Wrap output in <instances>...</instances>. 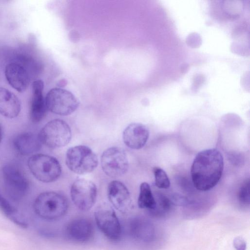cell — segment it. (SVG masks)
Wrapping results in <instances>:
<instances>
[{
	"instance_id": "7",
	"label": "cell",
	"mask_w": 250,
	"mask_h": 250,
	"mask_svg": "<svg viewBox=\"0 0 250 250\" xmlns=\"http://www.w3.org/2000/svg\"><path fill=\"white\" fill-rule=\"evenodd\" d=\"M45 101L47 109L61 116L70 115L79 105V101L71 92L61 88L50 89Z\"/></svg>"
},
{
	"instance_id": "20",
	"label": "cell",
	"mask_w": 250,
	"mask_h": 250,
	"mask_svg": "<svg viewBox=\"0 0 250 250\" xmlns=\"http://www.w3.org/2000/svg\"><path fill=\"white\" fill-rule=\"evenodd\" d=\"M138 205L141 208L148 209H153L156 207V202L150 186L146 182H143L140 185Z\"/></svg>"
},
{
	"instance_id": "24",
	"label": "cell",
	"mask_w": 250,
	"mask_h": 250,
	"mask_svg": "<svg viewBox=\"0 0 250 250\" xmlns=\"http://www.w3.org/2000/svg\"><path fill=\"white\" fill-rule=\"evenodd\" d=\"M2 131L1 127L0 125V142L2 140Z\"/></svg>"
},
{
	"instance_id": "1",
	"label": "cell",
	"mask_w": 250,
	"mask_h": 250,
	"mask_svg": "<svg viewBox=\"0 0 250 250\" xmlns=\"http://www.w3.org/2000/svg\"><path fill=\"white\" fill-rule=\"evenodd\" d=\"M224 168V159L216 148L198 152L192 162L190 173L193 184L198 190L208 191L219 182Z\"/></svg>"
},
{
	"instance_id": "21",
	"label": "cell",
	"mask_w": 250,
	"mask_h": 250,
	"mask_svg": "<svg viewBox=\"0 0 250 250\" xmlns=\"http://www.w3.org/2000/svg\"><path fill=\"white\" fill-rule=\"evenodd\" d=\"M155 186L161 189H167L170 187V180L165 171L161 167H155L153 168Z\"/></svg>"
},
{
	"instance_id": "13",
	"label": "cell",
	"mask_w": 250,
	"mask_h": 250,
	"mask_svg": "<svg viewBox=\"0 0 250 250\" xmlns=\"http://www.w3.org/2000/svg\"><path fill=\"white\" fill-rule=\"evenodd\" d=\"M65 233L67 238L73 242H87L91 239L93 234V225L86 218H76L67 224Z\"/></svg>"
},
{
	"instance_id": "18",
	"label": "cell",
	"mask_w": 250,
	"mask_h": 250,
	"mask_svg": "<svg viewBox=\"0 0 250 250\" xmlns=\"http://www.w3.org/2000/svg\"><path fill=\"white\" fill-rule=\"evenodd\" d=\"M129 228L131 236L135 239L145 241L150 237V225L142 218L137 217L131 219Z\"/></svg>"
},
{
	"instance_id": "4",
	"label": "cell",
	"mask_w": 250,
	"mask_h": 250,
	"mask_svg": "<svg viewBox=\"0 0 250 250\" xmlns=\"http://www.w3.org/2000/svg\"><path fill=\"white\" fill-rule=\"evenodd\" d=\"M27 165L32 175L39 181L51 183L61 175L62 167L55 157L44 154H36L28 160Z\"/></svg>"
},
{
	"instance_id": "11",
	"label": "cell",
	"mask_w": 250,
	"mask_h": 250,
	"mask_svg": "<svg viewBox=\"0 0 250 250\" xmlns=\"http://www.w3.org/2000/svg\"><path fill=\"white\" fill-rule=\"evenodd\" d=\"M107 197L112 205L122 213L127 212L131 206L130 193L126 187L118 180L111 181L107 189Z\"/></svg>"
},
{
	"instance_id": "8",
	"label": "cell",
	"mask_w": 250,
	"mask_h": 250,
	"mask_svg": "<svg viewBox=\"0 0 250 250\" xmlns=\"http://www.w3.org/2000/svg\"><path fill=\"white\" fill-rule=\"evenodd\" d=\"M103 171L107 176L116 178L126 173L129 161L125 151L121 147L113 146L105 150L101 157Z\"/></svg>"
},
{
	"instance_id": "2",
	"label": "cell",
	"mask_w": 250,
	"mask_h": 250,
	"mask_svg": "<svg viewBox=\"0 0 250 250\" xmlns=\"http://www.w3.org/2000/svg\"><path fill=\"white\" fill-rule=\"evenodd\" d=\"M33 208L41 218L54 221L63 217L67 212L68 203L62 195L54 191L41 193L35 199Z\"/></svg>"
},
{
	"instance_id": "15",
	"label": "cell",
	"mask_w": 250,
	"mask_h": 250,
	"mask_svg": "<svg viewBox=\"0 0 250 250\" xmlns=\"http://www.w3.org/2000/svg\"><path fill=\"white\" fill-rule=\"evenodd\" d=\"M43 82L41 80L34 81L32 84V97L30 116L33 123H38L44 117L47 109L43 97Z\"/></svg>"
},
{
	"instance_id": "5",
	"label": "cell",
	"mask_w": 250,
	"mask_h": 250,
	"mask_svg": "<svg viewBox=\"0 0 250 250\" xmlns=\"http://www.w3.org/2000/svg\"><path fill=\"white\" fill-rule=\"evenodd\" d=\"M42 144L51 148L66 146L72 137L71 128L63 120L56 119L48 122L38 134Z\"/></svg>"
},
{
	"instance_id": "12",
	"label": "cell",
	"mask_w": 250,
	"mask_h": 250,
	"mask_svg": "<svg viewBox=\"0 0 250 250\" xmlns=\"http://www.w3.org/2000/svg\"><path fill=\"white\" fill-rule=\"evenodd\" d=\"M4 74L9 84L18 92H23L28 87L29 74L22 64L16 62L7 64Z\"/></svg>"
},
{
	"instance_id": "14",
	"label": "cell",
	"mask_w": 250,
	"mask_h": 250,
	"mask_svg": "<svg viewBox=\"0 0 250 250\" xmlns=\"http://www.w3.org/2000/svg\"><path fill=\"white\" fill-rule=\"evenodd\" d=\"M149 136L147 127L141 123H133L128 125L123 132L124 144L133 149H140L146 143Z\"/></svg>"
},
{
	"instance_id": "6",
	"label": "cell",
	"mask_w": 250,
	"mask_h": 250,
	"mask_svg": "<svg viewBox=\"0 0 250 250\" xmlns=\"http://www.w3.org/2000/svg\"><path fill=\"white\" fill-rule=\"evenodd\" d=\"M4 188L6 194L11 200L19 201L27 194L28 181L23 171L13 164L4 166L2 170Z\"/></svg>"
},
{
	"instance_id": "3",
	"label": "cell",
	"mask_w": 250,
	"mask_h": 250,
	"mask_svg": "<svg viewBox=\"0 0 250 250\" xmlns=\"http://www.w3.org/2000/svg\"><path fill=\"white\" fill-rule=\"evenodd\" d=\"M98 158L89 147L79 145L68 148L66 152L65 163L73 172L80 175L92 172L98 165Z\"/></svg>"
},
{
	"instance_id": "19",
	"label": "cell",
	"mask_w": 250,
	"mask_h": 250,
	"mask_svg": "<svg viewBox=\"0 0 250 250\" xmlns=\"http://www.w3.org/2000/svg\"><path fill=\"white\" fill-rule=\"evenodd\" d=\"M0 209L4 214L12 222L25 228L27 224L25 220L19 214L14 206L0 192Z\"/></svg>"
},
{
	"instance_id": "16",
	"label": "cell",
	"mask_w": 250,
	"mask_h": 250,
	"mask_svg": "<svg viewBox=\"0 0 250 250\" xmlns=\"http://www.w3.org/2000/svg\"><path fill=\"white\" fill-rule=\"evenodd\" d=\"M42 143L37 135L33 133L26 132L17 135L13 140L16 150L21 154L29 155L39 151L42 146Z\"/></svg>"
},
{
	"instance_id": "17",
	"label": "cell",
	"mask_w": 250,
	"mask_h": 250,
	"mask_svg": "<svg viewBox=\"0 0 250 250\" xmlns=\"http://www.w3.org/2000/svg\"><path fill=\"white\" fill-rule=\"evenodd\" d=\"M21 104L18 97L8 89L0 87V114L14 118L20 113Z\"/></svg>"
},
{
	"instance_id": "22",
	"label": "cell",
	"mask_w": 250,
	"mask_h": 250,
	"mask_svg": "<svg viewBox=\"0 0 250 250\" xmlns=\"http://www.w3.org/2000/svg\"><path fill=\"white\" fill-rule=\"evenodd\" d=\"M238 199L243 204H249L250 203V180H246L240 188L238 193Z\"/></svg>"
},
{
	"instance_id": "10",
	"label": "cell",
	"mask_w": 250,
	"mask_h": 250,
	"mask_svg": "<svg viewBox=\"0 0 250 250\" xmlns=\"http://www.w3.org/2000/svg\"><path fill=\"white\" fill-rule=\"evenodd\" d=\"M71 198L74 204L79 209L87 211L94 205L97 195L95 184L85 179H78L70 188Z\"/></svg>"
},
{
	"instance_id": "9",
	"label": "cell",
	"mask_w": 250,
	"mask_h": 250,
	"mask_svg": "<svg viewBox=\"0 0 250 250\" xmlns=\"http://www.w3.org/2000/svg\"><path fill=\"white\" fill-rule=\"evenodd\" d=\"M94 217L98 228L107 238L114 241L121 238V226L110 206L106 204L100 205L95 210Z\"/></svg>"
},
{
	"instance_id": "23",
	"label": "cell",
	"mask_w": 250,
	"mask_h": 250,
	"mask_svg": "<svg viewBox=\"0 0 250 250\" xmlns=\"http://www.w3.org/2000/svg\"><path fill=\"white\" fill-rule=\"evenodd\" d=\"M233 245L236 250H246V244L243 239L237 237L234 239Z\"/></svg>"
}]
</instances>
